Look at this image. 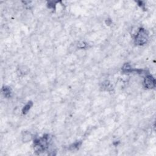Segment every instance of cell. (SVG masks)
I'll return each instance as SVG.
<instances>
[{"label":"cell","instance_id":"3","mask_svg":"<svg viewBox=\"0 0 156 156\" xmlns=\"http://www.w3.org/2000/svg\"><path fill=\"white\" fill-rule=\"evenodd\" d=\"M31 103H29L28 104H27L25 107H24V109H23V113H26L28 112V111L30 109V108H31Z\"/></svg>","mask_w":156,"mask_h":156},{"label":"cell","instance_id":"1","mask_svg":"<svg viewBox=\"0 0 156 156\" xmlns=\"http://www.w3.org/2000/svg\"><path fill=\"white\" fill-rule=\"evenodd\" d=\"M147 39L148 37L146 32L144 29H141L136 35V43L139 45H143L146 42Z\"/></svg>","mask_w":156,"mask_h":156},{"label":"cell","instance_id":"2","mask_svg":"<svg viewBox=\"0 0 156 156\" xmlns=\"http://www.w3.org/2000/svg\"><path fill=\"white\" fill-rule=\"evenodd\" d=\"M145 84L148 88H152L155 87V79L151 76H148L146 77Z\"/></svg>","mask_w":156,"mask_h":156}]
</instances>
